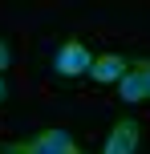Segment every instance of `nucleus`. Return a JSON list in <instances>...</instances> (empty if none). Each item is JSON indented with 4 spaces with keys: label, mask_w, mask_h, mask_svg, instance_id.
<instances>
[{
    "label": "nucleus",
    "mask_w": 150,
    "mask_h": 154,
    "mask_svg": "<svg viewBox=\"0 0 150 154\" xmlns=\"http://www.w3.org/2000/svg\"><path fill=\"white\" fill-rule=\"evenodd\" d=\"M12 65V49H8V41H0V73Z\"/></svg>",
    "instance_id": "obj_6"
},
{
    "label": "nucleus",
    "mask_w": 150,
    "mask_h": 154,
    "mask_svg": "<svg viewBox=\"0 0 150 154\" xmlns=\"http://www.w3.org/2000/svg\"><path fill=\"white\" fill-rule=\"evenodd\" d=\"M134 65H138V69L146 73V81H150V57H142V61H134Z\"/></svg>",
    "instance_id": "obj_7"
},
{
    "label": "nucleus",
    "mask_w": 150,
    "mask_h": 154,
    "mask_svg": "<svg viewBox=\"0 0 150 154\" xmlns=\"http://www.w3.org/2000/svg\"><path fill=\"white\" fill-rule=\"evenodd\" d=\"M0 154H24V150H20V142H16V146H4Z\"/></svg>",
    "instance_id": "obj_8"
},
{
    "label": "nucleus",
    "mask_w": 150,
    "mask_h": 154,
    "mask_svg": "<svg viewBox=\"0 0 150 154\" xmlns=\"http://www.w3.org/2000/svg\"><path fill=\"white\" fill-rule=\"evenodd\" d=\"M126 73H130V61H126L122 53H102V57H93V69H89V77H93L97 85L122 81Z\"/></svg>",
    "instance_id": "obj_4"
},
{
    "label": "nucleus",
    "mask_w": 150,
    "mask_h": 154,
    "mask_svg": "<svg viewBox=\"0 0 150 154\" xmlns=\"http://www.w3.org/2000/svg\"><path fill=\"white\" fill-rule=\"evenodd\" d=\"M20 150L24 154H81L69 130H41L37 138L20 142Z\"/></svg>",
    "instance_id": "obj_2"
},
{
    "label": "nucleus",
    "mask_w": 150,
    "mask_h": 154,
    "mask_svg": "<svg viewBox=\"0 0 150 154\" xmlns=\"http://www.w3.org/2000/svg\"><path fill=\"white\" fill-rule=\"evenodd\" d=\"M53 69H57V77H81V73H89V69H93V53H89V45L77 41V37H69L61 49H57Z\"/></svg>",
    "instance_id": "obj_1"
},
{
    "label": "nucleus",
    "mask_w": 150,
    "mask_h": 154,
    "mask_svg": "<svg viewBox=\"0 0 150 154\" xmlns=\"http://www.w3.org/2000/svg\"><path fill=\"white\" fill-rule=\"evenodd\" d=\"M138 150V122L134 118H122V122H114L110 138H106L102 154H134Z\"/></svg>",
    "instance_id": "obj_3"
},
{
    "label": "nucleus",
    "mask_w": 150,
    "mask_h": 154,
    "mask_svg": "<svg viewBox=\"0 0 150 154\" xmlns=\"http://www.w3.org/2000/svg\"><path fill=\"white\" fill-rule=\"evenodd\" d=\"M8 97V85H4V73H0V101Z\"/></svg>",
    "instance_id": "obj_9"
},
{
    "label": "nucleus",
    "mask_w": 150,
    "mask_h": 154,
    "mask_svg": "<svg viewBox=\"0 0 150 154\" xmlns=\"http://www.w3.org/2000/svg\"><path fill=\"white\" fill-rule=\"evenodd\" d=\"M118 89H122V101H126V106L150 101V81H146V73L138 69V65H130V73L118 81Z\"/></svg>",
    "instance_id": "obj_5"
}]
</instances>
